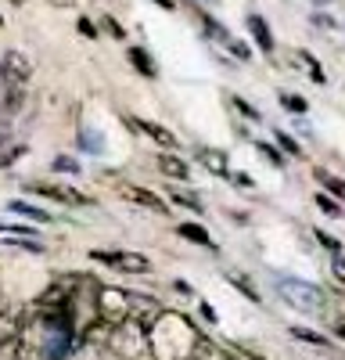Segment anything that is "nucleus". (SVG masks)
Here are the masks:
<instances>
[{"instance_id":"obj_1","label":"nucleus","mask_w":345,"mask_h":360,"mask_svg":"<svg viewBox=\"0 0 345 360\" xmlns=\"http://www.w3.org/2000/svg\"><path fill=\"white\" fill-rule=\"evenodd\" d=\"M72 339V314L69 310H36L25 321L15 353L22 360H62Z\"/></svg>"},{"instance_id":"obj_2","label":"nucleus","mask_w":345,"mask_h":360,"mask_svg":"<svg viewBox=\"0 0 345 360\" xmlns=\"http://www.w3.org/2000/svg\"><path fill=\"white\" fill-rule=\"evenodd\" d=\"M201 346V332L180 310H162L158 321L148 328V353L155 360H191Z\"/></svg>"},{"instance_id":"obj_3","label":"nucleus","mask_w":345,"mask_h":360,"mask_svg":"<svg viewBox=\"0 0 345 360\" xmlns=\"http://www.w3.org/2000/svg\"><path fill=\"white\" fill-rule=\"evenodd\" d=\"M273 285H277V295H280L292 310H299V314H320L324 303H327L324 288H316V285H309V281H299V278H277Z\"/></svg>"},{"instance_id":"obj_4","label":"nucleus","mask_w":345,"mask_h":360,"mask_svg":"<svg viewBox=\"0 0 345 360\" xmlns=\"http://www.w3.org/2000/svg\"><path fill=\"white\" fill-rule=\"evenodd\" d=\"M97 317L111 328H119L130 321V310H133V292L126 288H115V285H97Z\"/></svg>"},{"instance_id":"obj_5","label":"nucleus","mask_w":345,"mask_h":360,"mask_svg":"<svg viewBox=\"0 0 345 360\" xmlns=\"http://www.w3.org/2000/svg\"><path fill=\"white\" fill-rule=\"evenodd\" d=\"M108 349L119 356V360H140L144 353H148V332H144L140 324L126 321V324H119V328H111Z\"/></svg>"},{"instance_id":"obj_6","label":"nucleus","mask_w":345,"mask_h":360,"mask_svg":"<svg viewBox=\"0 0 345 360\" xmlns=\"http://www.w3.org/2000/svg\"><path fill=\"white\" fill-rule=\"evenodd\" d=\"M0 72H4L8 86H15V90H25V83L33 79V65H29V58L22 51H8L0 58Z\"/></svg>"},{"instance_id":"obj_7","label":"nucleus","mask_w":345,"mask_h":360,"mask_svg":"<svg viewBox=\"0 0 345 360\" xmlns=\"http://www.w3.org/2000/svg\"><path fill=\"white\" fill-rule=\"evenodd\" d=\"M94 259H101L108 266H119V270H130V274H148L151 270V259L140 256V252H94Z\"/></svg>"},{"instance_id":"obj_8","label":"nucleus","mask_w":345,"mask_h":360,"mask_svg":"<svg viewBox=\"0 0 345 360\" xmlns=\"http://www.w3.org/2000/svg\"><path fill=\"white\" fill-rule=\"evenodd\" d=\"M29 191L40 195V198H50L58 205H90V198L72 191V188H65V184H29Z\"/></svg>"},{"instance_id":"obj_9","label":"nucleus","mask_w":345,"mask_h":360,"mask_svg":"<svg viewBox=\"0 0 345 360\" xmlns=\"http://www.w3.org/2000/svg\"><path fill=\"white\" fill-rule=\"evenodd\" d=\"M115 195H123V198L133 202V205H144V209H155V213H165V202H162L155 191H148V188H137V184H115Z\"/></svg>"},{"instance_id":"obj_10","label":"nucleus","mask_w":345,"mask_h":360,"mask_svg":"<svg viewBox=\"0 0 345 360\" xmlns=\"http://www.w3.org/2000/svg\"><path fill=\"white\" fill-rule=\"evenodd\" d=\"M158 314H162V307L155 303L151 295H133V310H130V321H133V324H140L144 332H148V328L158 321Z\"/></svg>"},{"instance_id":"obj_11","label":"nucleus","mask_w":345,"mask_h":360,"mask_svg":"<svg viewBox=\"0 0 345 360\" xmlns=\"http://www.w3.org/2000/svg\"><path fill=\"white\" fill-rule=\"evenodd\" d=\"M126 123H130L137 134H148L151 141H158L162 148H177V137H172V130H165V127L151 123V119H126Z\"/></svg>"},{"instance_id":"obj_12","label":"nucleus","mask_w":345,"mask_h":360,"mask_svg":"<svg viewBox=\"0 0 345 360\" xmlns=\"http://www.w3.org/2000/svg\"><path fill=\"white\" fill-rule=\"evenodd\" d=\"M292 62L313 79V83H327V72H324V65L316 62V58L309 54V51H292Z\"/></svg>"},{"instance_id":"obj_13","label":"nucleus","mask_w":345,"mask_h":360,"mask_svg":"<svg viewBox=\"0 0 345 360\" xmlns=\"http://www.w3.org/2000/svg\"><path fill=\"white\" fill-rule=\"evenodd\" d=\"M198 159H201V166H205L212 176H230V162H226V155L219 152V148H201Z\"/></svg>"},{"instance_id":"obj_14","label":"nucleus","mask_w":345,"mask_h":360,"mask_svg":"<svg viewBox=\"0 0 345 360\" xmlns=\"http://www.w3.org/2000/svg\"><path fill=\"white\" fill-rule=\"evenodd\" d=\"M245 22H248V33L255 37L259 51H266V54H270V51H273V33H270V25H266L263 18H259V15H248Z\"/></svg>"},{"instance_id":"obj_15","label":"nucleus","mask_w":345,"mask_h":360,"mask_svg":"<svg viewBox=\"0 0 345 360\" xmlns=\"http://www.w3.org/2000/svg\"><path fill=\"white\" fill-rule=\"evenodd\" d=\"M158 169L169 176V180H187L191 176V169H187V162L184 159H177L172 152H165V155H158Z\"/></svg>"},{"instance_id":"obj_16","label":"nucleus","mask_w":345,"mask_h":360,"mask_svg":"<svg viewBox=\"0 0 345 360\" xmlns=\"http://www.w3.org/2000/svg\"><path fill=\"white\" fill-rule=\"evenodd\" d=\"M177 234H180V238H187V242H194V245H205V249H216V242H212V234H209L205 227H198V224H177Z\"/></svg>"},{"instance_id":"obj_17","label":"nucleus","mask_w":345,"mask_h":360,"mask_svg":"<svg viewBox=\"0 0 345 360\" xmlns=\"http://www.w3.org/2000/svg\"><path fill=\"white\" fill-rule=\"evenodd\" d=\"M191 360H238V356L230 349H223V346H216V342H209V339H201V346L194 349Z\"/></svg>"},{"instance_id":"obj_18","label":"nucleus","mask_w":345,"mask_h":360,"mask_svg":"<svg viewBox=\"0 0 345 360\" xmlns=\"http://www.w3.org/2000/svg\"><path fill=\"white\" fill-rule=\"evenodd\" d=\"M126 54H130V62H133V69H137L140 76H148V79H155V76H158V72H155V62H151V54H148V51L130 47Z\"/></svg>"},{"instance_id":"obj_19","label":"nucleus","mask_w":345,"mask_h":360,"mask_svg":"<svg viewBox=\"0 0 345 360\" xmlns=\"http://www.w3.org/2000/svg\"><path fill=\"white\" fill-rule=\"evenodd\" d=\"M108 335H111V324L104 321H94L83 328V342H94V346H108Z\"/></svg>"},{"instance_id":"obj_20","label":"nucleus","mask_w":345,"mask_h":360,"mask_svg":"<svg viewBox=\"0 0 345 360\" xmlns=\"http://www.w3.org/2000/svg\"><path fill=\"white\" fill-rule=\"evenodd\" d=\"M292 332V339H299V342H309V346H316V349H331V339H324L320 332H309V328H288Z\"/></svg>"},{"instance_id":"obj_21","label":"nucleus","mask_w":345,"mask_h":360,"mask_svg":"<svg viewBox=\"0 0 345 360\" xmlns=\"http://www.w3.org/2000/svg\"><path fill=\"white\" fill-rule=\"evenodd\" d=\"M201 25H205V33H209V37H212V40H216L219 47H226V51H230V44H234V37H230V33H226V29H223V25H219L216 18L201 15Z\"/></svg>"},{"instance_id":"obj_22","label":"nucleus","mask_w":345,"mask_h":360,"mask_svg":"<svg viewBox=\"0 0 345 360\" xmlns=\"http://www.w3.org/2000/svg\"><path fill=\"white\" fill-rule=\"evenodd\" d=\"M226 281L234 285V288H238L241 295H248L252 303H259V288H255V285H252V281H248L245 274H238V270H230V274H226Z\"/></svg>"},{"instance_id":"obj_23","label":"nucleus","mask_w":345,"mask_h":360,"mask_svg":"<svg viewBox=\"0 0 345 360\" xmlns=\"http://www.w3.org/2000/svg\"><path fill=\"white\" fill-rule=\"evenodd\" d=\"M8 209H11V213H22V217H29V220H36V224H47V220H50V217L43 213V209L29 205V202H11Z\"/></svg>"},{"instance_id":"obj_24","label":"nucleus","mask_w":345,"mask_h":360,"mask_svg":"<svg viewBox=\"0 0 345 360\" xmlns=\"http://www.w3.org/2000/svg\"><path fill=\"white\" fill-rule=\"evenodd\" d=\"M313 176H316V180H320V184H324V188H331V195H338V198H345V180H338V176H331L327 169H316Z\"/></svg>"},{"instance_id":"obj_25","label":"nucleus","mask_w":345,"mask_h":360,"mask_svg":"<svg viewBox=\"0 0 345 360\" xmlns=\"http://www.w3.org/2000/svg\"><path fill=\"white\" fill-rule=\"evenodd\" d=\"M169 202H172V205L191 209V213H201V202H198L194 195H187V191H172V188H169Z\"/></svg>"},{"instance_id":"obj_26","label":"nucleus","mask_w":345,"mask_h":360,"mask_svg":"<svg viewBox=\"0 0 345 360\" xmlns=\"http://www.w3.org/2000/svg\"><path fill=\"white\" fill-rule=\"evenodd\" d=\"M277 144H280V152H288V155H295V159H302V148H299V141L288 134V130H277Z\"/></svg>"},{"instance_id":"obj_27","label":"nucleus","mask_w":345,"mask_h":360,"mask_svg":"<svg viewBox=\"0 0 345 360\" xmlns=\"http://www.w3.org/2000/svg\"><path fill=\"white\" fill-rule=\"evenodd\" d=\"M259 155L263 159H270V166H284V155H280V148H273V144H266V141H259Z\"/></svg>"},{"instance_id":"obj_28","label":"nucleus","mask_w":345,"mask_h":360,"mask_svg":"<svg viewBox=\"0 0 345 360\" xmlns=\"http://www.w3.org/2000/svg\"><path fill=\"white\" fill-rule=\"evenodd\" d=\"M313 238H316V242H320L331 256H341V242H338V238H331L327 231H313Z\"/></svg>"},{"instance_id":"obj_29","label":"nucleus","mask_w":345,"mask_h":360,"mask_svg":"<svg viewBox=\"0 0 345 360\" xmlns=\"http://www.w3.org/2000/svg\"><path fill=\"white\" fill-rule=\"evenodd\" d=\"M280 105L288 108V112H295V115H302L309 105H306V98H299V94H280Z\"/></svg>"},{"instance_id":"obj_30","label":"nucleus","mask_w":345,"mask_h":360,"mask_svg":"<svg viewBox=\"0 0 345 360\" xmlns=\"http://www.w3.org/2000/svg\"><path fill=\"white\" fill-rule=\"evenodd\" d=\"M316 205H320V209H324L327 217H341V209H338V202H334V198H327V195H316Z\"/></svg>"},{"instance_id":"obj_31","label":"nucleus","mask_w":345,"mask_h":360,"mask_svg":"<svg viewBox=\"0 0 345 360\" xmlns=\"http://www.w3.org/2000/svg\"><path fill=\"white\" fill-rule=\"evenodd\" d=\"M230 105H234V108H238L241 115H248V119H259V108H252V105H248L245 98H238V94H234V98H230Z\"/></svg>"},{"instance_id":"obj_32","label":"nucleus","mask_w":345,"mask_h":360,"mask_svg":"<svg viewBox=\"0 0 345 360\" xmlns=\"http://www.w3.org/2000/svg\"><path fill=\"white\" fill-rule=\"evenodd\" d=\"M54 169H62V173H79V162L69 159V155H58V159H54Z\"/></svg>"},{"instance_id":"obj_33","label":"nucleus","mask_w":345,"mask_h":360,"mask_svg":"<svg viewBox=\"0 0 345 360\" xmlns=\"http://www.w3.org/2000/svg\"><path fill=\"white\" fill-rule=\"evenodd\" d=\"M331 274L338 285H345V256H331Z\"/></svg>"},{"instance_id":"obj_34","label":"nucleus","mask_w":345,"mask_h":360,"mask_svg":"<svg viewBox=\"0 0 345 360\" xmlns=\"http://www.w3.org/2000/svg\"><path fill=\"white\" fill-rule=\"evenodd\" d=\"M22 108V90H8V101H4V112H18Z\"/></svg>"},{"instance_id":"obj_35","label":"nucleus","mask_w":345,"mask_h":360,"mask_svg":"<svg viewBox=\"0 0 345 360\" xmlns=\"http://www.w3.org/2000/svg\"><path fill=\"white\" fill-rule=\"evenodd\" d=\"M104 29H108V33H111V37H119V40H123V37H126V29H123V25H119V22H115V18H111V15H104Z\"/></svg>"},{"instance_id":"obj_36","label":"nucleus","mask_w":345,"mask_h":360,"mask_svg":"<svg viewBox=\"0 0 345 360\" xmlns=\"http://www.w3.org/2000/svg\"><path fill=\"white\" fill-rule=\"evenodd\" d=\"M76 25H79V33H83V37H90V40L97 37V29H94V22H90V18H79Z\"/></svg>"},{"instance_id":"obj_37","label":"nucleus","mask_w":345,"mask_h":360,"mask_svg":"<svg viewBox=\"0 0 345 360\" xmlns=\"http://www.w3.org/2000/svg\"><path fill=\"white\" fill-rule=\"evenodd\" d=\"M22 152H25V148H11L8 155H0V166H11V162H15V159H18Z\"/></svg>"},{"instance_id":"obj_38","label":"nucleus","mask_w":345,"mask_h":360,"mask_svg":"<svg viewBox=\"0 0 345 360\" xmlns=\"http://www.w3.org/2000/svg\"><path fill=\"white\" fill-rule=\"evenodd\" d=\"M313 22H316V25H324V29H334V18H331V15H320V11L313 15Z\"/></svg>"},{"instance_id":"obj_39","label":"nucleus","mask_w":345,"mask_h":360,"mask_svg":"<svg viewBox=\"0 0 345 360\" xmlns=\"http://www.w3.org/2000/svg\"><path fill=\"white\" fill-rule=\"evenodd\" d=\"M8 90H11V86H8L4 72H0V108H4V101H8Z\"/></svg>"},{"instance_id":"obj_40","label":"nucleus","mask_w":345,"mask_h":360,"mask_svg":"<svg viewBox=\"0 0 345 360\" xmlns=\"http://www.w3.org/2000/svg\"><path fill=\"white\" fill-rule=\"evenodd\" d=\"M47 4H54V8H76V0H47Z\"/></svg>"},{"instance_id":"obj_41","label":"nucleus","mask_w":345,"mask_h":360,"mask_svg":"<svg viewBox=\"0 0 345 360\" xmlns=\"http://www.w3.org/2000/svg\"><path fill=\"white\" fill-rule=\"evenodd\" d=\"M11 307H8V295H4V288H0V317H4Z\"/></svg>"},{"instance_id":"obj_42","label":"nucleus","mask_w":345,"mask_h":360,"mask_svg":"<svg viewBox=\"0 0 345 360\" xmlns=\"http://www.w3.org/2000/svg\"><path fill=\"white\" fill-rule=\"evenodd\" d=\"M334 335H338V339H345V317H341V321H334Z\"/></svg>"},{"instance_id":"obj_43","label":"nucleus","mask_w":345,"mask_h":360,"mask_svg":"<svg viewBox=\"0 0 345 360\" xmlns=\"http://www.w3.org/2000/svg\"><path fill=\"white\" fill-rule=\"evenodd\" d=\"M158 8H165V11H172V0H155Z\"/></svg>"},{"instance_id":"obj_44","label":"nucleus","mask_w":345,"mask_h":360,"mask_svg":"<svg viewBox=\"0 0 345 360\" xmlns=\"http://www.w3.org/2000/svg\"><path fill=\"white\" fill-rule=\"evenodd\" d=\"M4 141H8V127H4V123H0V144H4Z\"/></svg>"},{"instance_id":"obj_45","label":"nucleus","mask_w":345,"mask_h":360,"mask_svg":"<svg viewBox=\"0 0 345 360\" xmlns=\"http://www.w3.org/2000/svg\"><path fill=\"white\" fill-rule=\"evenodd\" d=\"M313 4H334V0H313Z\"/></svg>"},{"instance_id":"obj_46","label":"nucleus","mask_w":345,"mask_h":360,"mask_svg":"<svg viewBox=\"0 0 345 360\" xmlns=\"http://www.w3.org/2000/svg\"><path fill=\"white\" fill-rule=\"evenodd\" d=\"M11 4H18V8H22V4H25V0H11Z\"/></svg>"},{"instance_id":"obj_47","label":"nucleus","mask_w":345,"mask_h":360,"mask_svg":"<svg viewBox=\"0 0 345 360\" xmlns=\"http://www.w3.org/2000/svg\"><path fill=\"white\" fill-rule=\"evenodd\" d=\"M0 25H4V18H0Z\"/></svg>"},{"instance_id":"obj_48","label":"nucleus","mask_w":345,"mask_h":360,"mask_svg":"<svg viewBox=\"0 0 345 360\" xmlns=\"http://www.w3.org/2000/svg\"><path fill=\"white\" fill-rule=\"evenodd\" d=\"M341 307H345V303H341Z\"/></svg>"}]
</instances>
